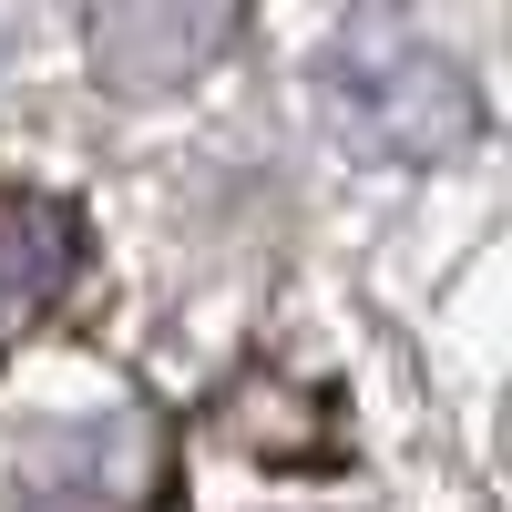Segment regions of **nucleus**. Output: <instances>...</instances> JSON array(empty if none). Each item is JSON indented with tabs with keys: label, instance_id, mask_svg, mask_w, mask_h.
<instances>
[{
	"label": "nucleus",
	"instance_id": "nucleus-1",
	"mask_svg": "<svg viewBox=\"0 0 512 512\" xmlns=\"http://www.w3.org/2000/svg\"><path fill=\"white\" fill-rule=\"evenodd\" d=\"M318 103H328V134L369 164H441L482 134L472 72L410 21H349L318 52Z\"/></svg>",
	"mask_w": 512,
	"mask_h": 512
},
{
	"label": "nucleus",
	"instance_id": "nucleus-2",
	"mask_svg": "<svg viewBox=\"0 0 512 512\" xmlns=\"http://www.w3.org/2000/svg\"><path fill=\"white\" fill-rule=\"evenodd\" d=\"M175 441L154 410H82L31 431L11 461V512H164Z\"/></svg>",
	"mask_w": 512,
	"mask_h": 512
},
{
	"label": "nucleus",
	"instance_id": "nucleus-3",
	"mask_svg": "<svg viewBox=\"0 0 512 512\" xmlns=\"http://www.w3.org/2000/svg\"><path fill=\"white\" fill-rule=\"evenodd\" d=\"M226 41H236V11H216V0H123L93 21V72L113 93H175Z\"/></svg>",
	"mask_w": 512,
	"mask_h": 512
},
{
	"label": "nucleus",
	"instance_id": "nucleus-4",
	"mask_svg": "<svg viewBox=\"0 0 512 512\" xmlns=\"http://www.w3.org/2000/svg\"><path fill=\"white\" fill-rule=\"evenodd\" d=\"M82 277V205L52 185H0V349L31 338Z\"/></svg>",
	"mask_w": 512,
	"mask_h": 512
}]
</instances>
